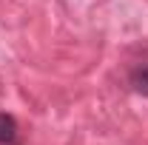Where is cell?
<instances>
[{"label":"cell","mask_w":148,"mask_h":145,"mask_svg":"<svg viewBox=\"0 0 148 145\" xmlns=\"http://www.w3.org/2000/svg\"><path fill=\"white\" fill-rule=\"evenodd\" d=\"M17 140V125H14V120L9 117V114H0V142L12 145Z\"/></svg>","instance_id":"1"},{"label":"cell","mask_w":148,"mask_h":145,"mask_svg":"<svg viewBox=\"0 0 148 145\" xmlns=\"http://www.w3.org/2000/svg\"><path fill=\"white\" fill-rule=\"evenodd\" d=\"M131 85L148 97V63H140L134 71H131Z\"/></svg>","instance_id":"2"}]
</instances>
